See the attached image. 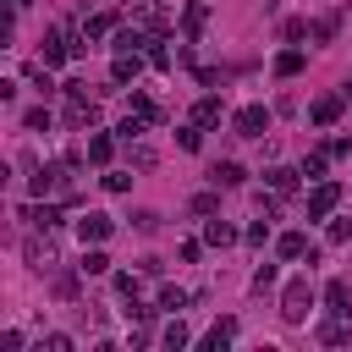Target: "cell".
Returning a JSON list of instances; mask_svg holds the SVG:
<instances>
[{
  "label": "cell",
  "instance_id": "obj_22",
  "mask_svg": "<svg viewBox=\"0 0 352 352\" xmlns=\"http://www.w3.org/2000/svg\"><path fill=\"white\" fill-rule=\"evenodd\" d=\"M275 72H280V77H297V72H302V50H280V55H275Z\"/></svg>",
  "mask_w": 352,
  "mask_h": 352
},
{
  "label": "cell",
  "instance_id": "obj_24",
  "mask_svg": "<svg viewBox=\"0 0 352 352\" xmlns=\"http://www.w3.org/2000/svg\"><path fill=\"white\" fill-rule=\"evenodd\" d=\"M132 116H143V121H160V104H154L148 94H138V88H132Z\"/></svg>",
  "mask_w": 352,
  "mask_h": 352
},
{
  "label": "cell",
  "instance_id": "obj_1",
  "mask_svg": "<svg viewBox=\"0 0 352 352\" xmlns=\"http://www.w3.org/2000/svg\"><path fill=\"white\" fill-rule=\"evenodd\" d=\"M308 308H314V286H308V275L286 280V292H280V319H286V324H302Z\"/></svg>",
  "mask_w": 352,
  "mask_h": 352
},
{
  "label": "cell",
  "instance_id": "obj_35",
  "mask_svg": "<svg viewBox=\"0 0 352 352\" xmlns=\"http://www.w3.org/2000/svg\"><path fill=\"white\" fill-rule=\"evenodd\" d=\"M242 236H248V242H253V248H264V236H270V226H264V220H253V226H248V231H242Z\"/></svg>",
  "mask_w": 352,
  "mask_h": 352
},
{
  "label": "cell",
  "instance_id": "obj_40",
  "mask_svg": "<svg viewBox=\"0 0 352 352\" xmlns=\"http://www.w3.org/2000/svg\"><path fill=\"white\" fill-rule=\"evenodd\" d=\"M22 6H28V0H6V11H22Z\"/></svg>",
  "mask_w": 352,
  "mask_h": 352
},
{
  "label": "cell",
  "instance_id": "obj_17",
  "mask_svg": "<svg viewBox=\"0 0 352 352\" xmlns=\"http://www.w3.org/2000/svg\"><path fill=\"white\" fill-rule=\"evenodd\" d=\"M110 154H116V138L94 132V138H88V160H94V165H110Z\"/></svg>",
  "mask_w": 352,
  "mask_h": 352
},
{
  "label": "cell",
  "instance_id": "obj_12",
  "mask_svg": "<svg viewBox=\"0 0 352 352\" xmlns=\"http://www.w3.org/2000/svg\"><path fill=\"white\" fill-rule=\"evenodd\" d=\"M297 176H302V170H292V165H275V170H264L270 192H292V187H297Z\"/></svg>",
  "mask_w": 352,
  "mask_h": 352
},
{
  "label": "cell",
  "instance_id": "obj_39",
  "mask_svg": "<svg viewBox=\"0 0 352 352\" xmlns=\"http://www.w3.org/2000/svg\"><path fill=\"white\" fill-rule=\"evenodd\" d=\"M116 292L121 297H138V275H116Z\"/></svg>",
  "mask_w": 352,
  "mask_h": 352
},
{
  "label": "cell",
  "instance_id": "obj_33",
  "mask_svg": "<svg viewBox=\"0 0 352 352\" xmlns=\"http://www.w3.org/2000/svg\"><path fill=\"white\" fill-rule=\"evenodd\" d=\"M28 126H33V132H50V110H44V104H38V110H28Z\"/></svg>",
  "mask_w": 352,
  "mask_h": 352
},
{
  "label": "cell",
  "instance_id": "obj_25",
  "mask_svg": "<svg viewBox=\"0 0 352 352\" xmlns=\"http://www.w3.org/2000/svg\"><path fill=\"white\" fill-rule=\"evenodd\" d=\"M22 253H28V264H33V270H50V264H55V253H50V242H44V248H38V242H28Z\"/></svg>",
  "mask_w": 352,
  "mask_h": 352
},
{
  "label": "cell",
  "instance_id": "obj_15",
  "mask_svg": "<svg viewBox=\"0 0 352 352\" xmlns=\"http://www.w3.org/2000/svg\"><path fill=\"white\" fill-rule=\"evenodd\" d=\"M138 72H143V60H138V55H116V66H110V77H116V82H138Z\"/></svg>",
  "mask_w": 352,
  "mask_h": 352
},
{
  "label": "cell",
  "instance_id": "obj_16",
  "mask_svg": "<svg viewBox=\"0 0 352 352\" xmlns=\"http://www.w3.org/2000/svg\"><path fill=\"white\" fill-rule=\"evenodd\" d=\"M192 121H198V126H214V121H220V99H214V94H204V99L192 104Z\"/></svg>",
  "mask_w": 352,
  "mask_h": 352
},
{
  "label": "cell",
  "instance_id": "obj_28",
  "mask_svg": "<svg viewBox=\"0 0 352 352\" xmlns=\"http://www.w3.org/2000/svg\"><path fill=\"white\" fill-rule=\"evenodd\" d=\"M110 28H116V16H110V11H99V16H88V38H104Z\"/></svg>",
  "mask_w": 352,
  "mask_h": 352
},
{
  "label": "cell",
  "instance_id": "obj_11",
  "mask_svg": "<svg viewBox=\"0 0 352 352\" xmlns=\"http://www.w3.org/2000/svg\"><path fill=\"white\" fill-rule=\"evenodd\" d=\"M242 176H248V170H242V165H236V160H220V165H214V170H209V182H214V187H236V182H242Z\"/></svg>",
  "mask_w": 352,
  "mask_h": 352
},
{
  "label": "cell",
  "instance_id": "obj_37",
  "mask_svg": "<svg viewBox=\"0 0 352 352\" xmlns=\"http://www.w3.org/2000/svg\"><path fill=\"white\" fill-rule=\"evenodd\" d=\"M314 38H336V16H319L314 22Z\"/></svg>",
  "mask_w": 352,
  "mask_h": 352
},
{
  "label": "cell",
  "instance_id": "obj_13",
  "mask_svg": "<svg viewBox=\"0 0 352 352\" xmlns=\"http://www.w3.org/2000/svg\"><path fill=\"white\" fill-rule=\"evenodd\" d=\"M82 275H110V253L104 248H82V264H77Z\"/></svg>",
  "mask_w": 352,
  "mask_h": 352
},
{
  "label": "cell",
  "instance_id": "obj_32",
  "mask_svg": "<svg viewBox=\"0 0 352 352\" xmlns=\"http://www.w3.org/2000/svg\"><path fill=\"white\" fill-rule=\"evenodd\" d=\"M126 187H132L126 170H110V176H104V192H126Z\"/></svg>",
  "mask_w": 352,
  "mask_h": 352
},
{
  "label": "cell",
  "instance_id": "obj_8",
  "mask_svg": "<svg viewBox=\"0 0 352 352\" xmlns=\"http://www.w3.org/2000/svg\"><path fill=\"white\" fill-rule=\"evenodd\" d=\"M231 341H236V319H220V324L204 336V352H226Z\"/></svg>",
  "mask_w": 352,
  "mask_h": 352
},
{
  "label": "cell",
  "instance_id": "obj_5",
  "mask_svg": "<svg viewBox=\"0 0 352 352\" xmlns=\"http://www.w3.org/2000/svg\"><path fill=\"white\" fill-rule=\"evenodd\" d=\"M341 99H346V94H319V99L308 104L314 126H336V121H341Z\"/></svg>",
  "mask_w": 352,
  "mask_h": 352
},
{
  "label": "cell",
  "instance_id": "obj_3",
  "mask_svg": "<svg viewBox=\"0 0 352 352\" xmlns=\"http://www.w3.org/2000/svg\"><path fill=\"white\" fill-rule=\"evenodd\" d=\"M110 226H116L110 214H99V209H88V214L77 220V236H82V248H99V242L110 236Z\"/></svg>",
  "mask_w": 352,
  "mask_h": 352
},
{
  "label": "cell",
  "instance_id": "obj_20",
  "mask_svg": "<svg viewBox=\"0 0 352 352\" xmlns=\"http://www.w3.org/2000/svg\"><path fill=\"white\" fill-rule=\"evenodd\" d=\"M148 66H154V72H170V66H176V60H170V44H165V38H148Z\"/></svg>",
  "mask_w": 352,
  "mask_h": 352
},
{
  "label": "cell",
  "instance_id": "obj_2",
  "mask_svg": "<svg viewBox=\"0 0 352 352\" xmlns=\"http://www.w3.org/2000/svg\"><path fill=\"white\" fill-rule=\"evenodd\" d=\"M231 126H236V138H264V132H270V110H264V104H242Z\"/></svg>",
  "mask_w": 352,
  "mask_h": 352
},
{
  "label": "cell",
  "instance_id": "obj_36",
  "mask_svg": "<svg viewBox=\"0 0 352 352\" xmlns=\"http://www.w3.org/2000/svg\"><path fill=\"white\" fill-rule=\"evenodd\" d=\"M44 352H72V336H60V330H55V336H44Z\"/></svg>",
  "mask_w": 352,
  "mask_h": 352
},
{
  "label": "cell",
  "instance_id": "obj_34",
  "mask_svg": "<svg viewBox=\"0 0 352 352\" xmlns=\"http://www.w3.org/2000/svg\"><path fill=\"white\" fill-rule=\"evenodd\" d=\"M324 154H330V160H346V154H352V143H346V138H330V143H324Z\"/></svg>",
  "mask_w": 352,
  "mask_h": 352
},
{
  "label": "cell",
  "instance_id": "obj_26",
  "mask_svg": "<svg viewBox=\"0 0 352 352\" xmlns=\"http://www.w3.org/2000/svg\"><path fill=\"white\" fill-rule=\"evenodd\" d=\"M160 308L182 314V308H187V292H182V286H165V292H160Z\"/></svg>",
  "mask_w": 352,
  "mask_h": 352
},
{
  "label": "cell",
  "instance_id": "obj_18",
  "mask_svg": "<svg viewBox=\"0 0 352 352\" xmlns=\"http://www.w3.org/2000/svg\"><path fill=\"white\" fill-rule=\"evenodd\" d=\"M22 220H33V226H44V231H55V226H60V209H55V204H44V209L33 204V209H22Z\"/></svg>",
  "mask_w": 352,
  "mask_h": 352
},
{
  "label": "cell",
  "instance_id": "obj_27",
  "mask_svg": "<svg viewBox=\"0 0 352 352\" xmlns=\"http://www.w3.org/2000/svg\"><path fill=\"white\" fill-rule=\"evenodd\" d=\"M160 341H165V346H170V352H176V346H187V324H182V319H170V324H165V336H160Z\"/></svg>",
  "mask_w": 352,
  "mask_h": 352
},
{
  "label": "cell",
  "instance_id": "obj_14",
  "mask_svg": "<svg viewBox=\"0 0 352 352\" xmlns=\"http://www.w3.org/2000/svg\"><path fill=\"white\" fill-rule=\"evenodd\" d=\"M143 44H148V38H143V28H121V33H116V55H138Z\"/></svg>",
  "mask_w": 352,
  "mask_h": 352
},
{
  "label": "cell",
  "instance_id": "obj_19",
  "mask_svg": "<svg viewBox=\"0 0 352 352\" xmlns=\"http://www.w3.org/2000/svg\"><path fill=\"white\" fill-rule=\"evenodd\" d=\"M341 319H346V314H336L330 324H319V341H324V346H341V341H352V330H346Z\"/></svg>",
  "mask_w": 352,
  "mask_h": 352
},
{
  "label": "cell",
  "instance_id": "obj_9",
  "mask_svg": "<svg viewBox=\"0 0 352 352\" xmlns=\"http://www.w3.org/2000/svg\"><path fill=\"white\" fill-rule=\"evenodd\" d=\"M324 302H330V314H352V286L346 280H330L324 286Z\"/></svg>",
  "mask_w": 352,
  "mask_h": 352
},
{
  "label": "cell",
  "instance_id": "obj_29",
  "mask_svg": "<svg viewBox=\"0 0 352 352\" xmlns=\"http://www.w3.org/2000/svg\"><path fill=\"white\" fill-rule=\"evenodd\" d=\"M138 22H143L148 33H160V28H165V11H154V6H143V11H138Z\"/></svg>",
  "mask_w": 352,
  "mask_h": 352
},
{
  "label": "cell",
  "instance_id": "obj_31",
  "mask_svg": "<svg viewBox=\"0 0 352 352\" xmlns=\"http://www.w3.org/2000/svg\"><path fill=\"white\" fill-rule=\"evenodd\" d=\"M176 143H182V148H198V143H204V132H198V121H192V126H182V132H176Z\"/></svg>",
  "mask_w": 352,
  "mask_h": 352
},
{
  "label": "cell",
  "instance_id": "obj_6",
  "mask_svg": "<svg viewBox=\"0 0 352 352\" xmlns=\"http://www.w3.org/2000/svg\"><path fill=\"white\" fill-rule=\"evenodd\" d=\"M275 253H280V258H308V264H314V248H308L302 231H286V236L275 242Z\"/></svg>",
  "mask_w": 352,
  "mask_h": 352
},
{
  "label": "cell",
  "instance_id": "obj_23",
  "mask_svg": "<svg viewBox=\"0 0 352 352\" xmlns=\"http://www.w3.org/2000/svg\"><path fill=\"white\" fill-rule=\"evenodd\" d=\"M324 165H330V154H324V148H314V154L302 160V176H308V182H324Z\"/></svg>",
  "mask_w": 352,
  "mask_h": 352
},
{
  "label": "cell",
  "instance_id": "obj_30",
  "mask_svg": "<svg viewBox=\"0 0 352 352\" xmlns=\"http://www.w3.org/2000/svg\"><path fill=\"white\" fill-rule=\"evenodd\" d=\"M143 126H148V121H143V116H126V121H121V126H116V138H126V143H132V138H138V132H143Z\"/></svg>",
  "mask_w": 352,
  "mask_h": 352
},
{
  "label": "cell",
  "instance_id": "obj_21",
  "mask_svg": "<svg viewBox=\"0 0 352 352\" xmlns=\"http://www.w3.org/2000/svg\"><path fill=\"white\" fill-rule=\"evenodd\" d=\"M55 182H66V176H60V165H44V170H38V176H33L28 187H33V198H44V192H50Z\"/></svg>",
  "mask_w": 352,
  "mask_h": 352
},
{
  "label": "cell",
  "instance_id": "obj_4",
  "mask_svg": "<svg viewBox=\"0 0 352 352\" xmlns=\"http://www.w3.org/2000/svg\"><path fill=\"white\" fill-rule=\"evenodd\" d=\"M336 204H341V187H336V182H319V187L308 192V220H324Z\"/></svg>",
  "mask_w": 352,
  "mask_h": 352
},
{
  "label": "cell",
  "instance_id": "obj_7",
  "mask_svg": "<svg viewBox=\"0 0 352 352\" xmlns=\"http://www.w3.org/2000/svg\"><path fill=\"white\" fill-rule=\"evenodd\" d=\"M204 242H209V248H231V242H236V226H231V220H204Z\"/></svg>",
  "mask_w": 352,
  "mask_h": 352
},
{
  "label": "cell",
  "instance_id": "obj_38",
  "mask_svg": "<svg viewBox=\"0 0 352 352\" xmlns=\"http://www.w3.org/2000/svg\"><path fill=\"white\" fill-rule=\"evenodd\" d=\"M192 214H214V192H198L192 198Z\"/></svg>",
  "mask_w": 352,
  "mask_h": 352
},
{
  "label": "cell",
  "instance_id": "obj_10",
  "mask_svg": "<svg viewBox=\"0 0 352 352\" xmlns=\"http://www.w3.org/2000/svg\"><path fill=\"white\" fill-rule=\"evenodd\" d=\"M204 22H209V6H204V0H192V6L182 11V28H187V38H198V33H204Z\"/></svg>",
  "mask_w": 352,
  "mask_h": 352
}]
</instances>
